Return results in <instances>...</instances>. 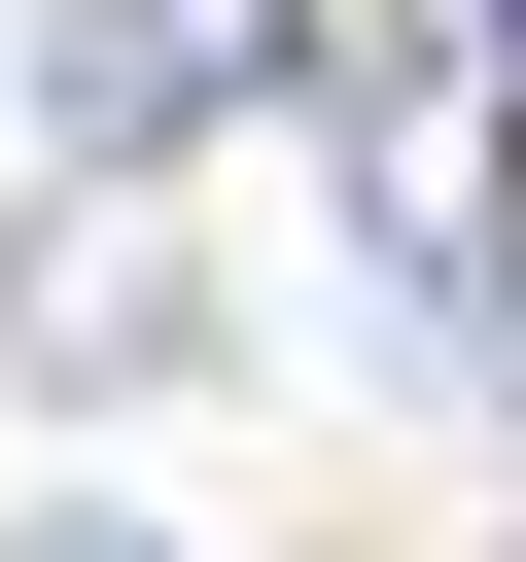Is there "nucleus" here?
Wrapping results in <instances>:
<instances>
[{
  "label": "nucleus",
  "instance_id": "obj_2",
  "mask_svg": "<svg viewBox=\"0 0 526 562\" xmlns=\"http://www.w3.org/2000/svg\"><path fill=\"white\" fill-rule=\"evenodd\" d=\"M0 562H175V527H105V492H35V527H0Z\"/></svg>",
  "mask_w": 526,
  "mask_h": 562
},
{
  "label": "nucleus",
  "instance_id": "obj_3",
  "mask_svg": "<svg viewBox=\"0 0 526 562\" xmlns=\"http://www.w3.org/2000/svg\"><path fill=\"white\" fill-rule=\"evenodd\" d=\"M491 70H526V0H491Z\"/></svg>",
  "mask_w": 526,
  "mask_h": 562
},
{
  "label": "nucleus",
  "instance_id": "obj_1",
  "mask_svg": "<svg viewBox=\"0 0 526 562\" xmlns=\"http://www.w3.org/2000/svg\"><path fill=\"white\" fill-rule=\"evenodd\" d=\"M281 70H316V0H70V140H210Z\"/></svg>",
  "mask_w": 526,
  "mask_h": 562
}]
</instances>
